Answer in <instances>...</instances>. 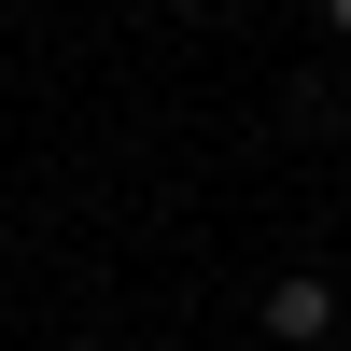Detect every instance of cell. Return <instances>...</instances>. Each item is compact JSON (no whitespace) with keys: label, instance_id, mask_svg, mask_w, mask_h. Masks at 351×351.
<instances>
[{"label":"cell","instance_id":"1","mask_svg":"<svg viewBox=\"0 0 351 351\" xmlns=\"http://www.w3.org/2000/svg\"><path fill=\"white\" fill-rule=\"evenodd\" d=\"M253 324H267L281 351H324V337H337V281H324V267H281L267 295H253Z\"/></svg>","mask_w":351,"mask_h":351},{"label":"cell","instance_id":"2","mask_svg":"<svg viewBox=\"0 0 351 351\" xmlns=\"http://www.w3.org/2000/svg\"><path fill=\"white\" fill-rule=\"evenodd\" d=\"M324 43H351V0H324Z\"/></svg>","mask_w":351,"mask_h":351}]
</instances>
